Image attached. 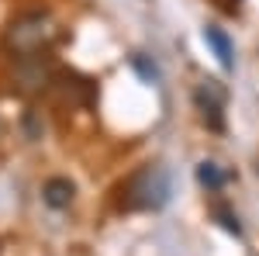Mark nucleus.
<instances>
[{
    "instance_id": "f03ea898",
    "label": "nucleus",
    "mask_w": 259,
    "mask_h": 256,
    "mask_svg": "<svg viewBox=\"0 0 259 256\" xmlns=\"http://www.w3.org/2000/svg\"><path fill=\"white\" fill-rule=\"evenodd\" d=\"M204 45L214 52V59H218V66L225 69V73L235 69V45H232V39H228L221 28L207 24V28H204Z\"/></svg>"
},
{
    "instance_id": "f257e3e1",
    "label": "nucleus",
    "mask_w": 259,
    "mask_h": 256,
    "mask_svg": "<svg viewBox=\"0 0 259 256\" xmlns=\"http://www.w3.org/2000/svg\"><path fill=\"white\" fill-rule=\"evenodd\" d=\"M124 194L132 208H162L169 201V173L162 166H145L128 180Z\"/></svg>"
},
{
    "instance_id": "20e7f679",
    "label": "nucleus",
    "mask_w": 259,
    "mask_h": 256,
    "mask_svg": "<svg viewBox=\"0 0 259 256\" xmlns=\"http://www.w3.org/2000/svg\"><path fill=\"white\" fill-rule=\"evenodd\" d=\"M41 194H45V201H49L52 208H69L76 187H73V180H66V177H52V180H45Z\"/></svg>"
},
{
    "instance_id": "7ed1b4c3",
    "label": "nucleus",
    "mask_w": 259,
    "mask_h": 256,
    "mask_svg": "<svg viewBox=\"0 0 259 256\" xmlns=\"http://www.w3.org/2000/svg\"><path fill=\"white\" fill-rule=\"evenodd\" d=\"M194 100H197V111H200V118H204V125L218 132L221 125H225V118H221V97L214 94V87H200L197 94H194Z\"/></svg>"
},
{
    "instance_id": "39448f33",
    "label": "nucleus",
    "mask_w": 259,
    "mask_h": 256,
    "mask_svg": "<svg viewBox=\"0 0 259 256\" xmlns=\"http://www.w3.org/2000/svg\"><path fill=\"white\" fill-rule=\"evenodd\" d=\"M197 180L207 187V191H218V187H225V173H221L218 163H211V159H204L197 166Z\"/></svg>"
}]
</instances>
